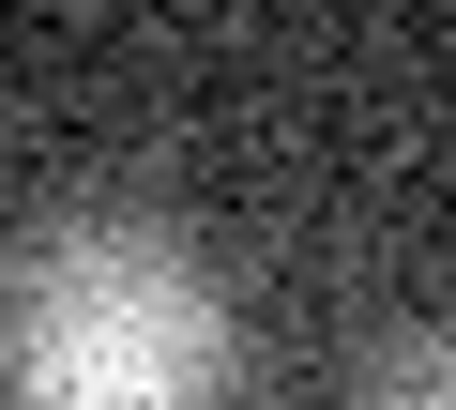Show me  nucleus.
<instances>
[{
  "label": "nucleus",
  "instance_id": "obj_1",
  "mask_svg": "<svg viewBox=\"0 0 456 410\" xmlns=\"http://www.w3.org/2000/svg\"><path fill=\"white\" fill-rule=\"evenodd\" d=\"M244 304L152 213H46L0 259V410H228Z\"/></svg>",
  "mask_w": 456,
  "mask_h": 410
},
{
  "label": "nucleus",
  "instance_id": "obj_2",
  "mask_svg": "<svg viewBox=\"0 0 456 410\" xmlns=\"http://www.w3.org/2000/svg\"><path fill=\"white\" fill-rule=\"evenodd\" d=\"M335 410H456V304H441V319H395V334L350 365Z\"/></svg>",
  "mask_w": 456,
  "mask_h": 410
}]
</instances>
